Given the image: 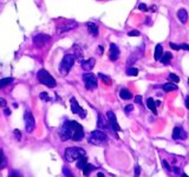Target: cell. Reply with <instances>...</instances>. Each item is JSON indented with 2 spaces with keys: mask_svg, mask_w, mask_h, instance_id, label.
I'll use <instances>...</instances> for the list:
<instances>
[{
  "mask_svg": "<svg viewBox=\"0 0 189 177\" xmlns=\"http://www.w3.org/2000/svg\"><path fill=\"white\" fill-rule=\"evenodd\" d=\"M98 77L103 80L107 85H110V84H111V79H110V77H108V76H105V74H103V73H98Z\"/></svg>",
  "mask_w": 189,
  "mask_h": 177,
  "instance_id": "cell-28",
  "label": "cell"
},
{
  "mask_svg": "<svg viewBox=\"0 0 189 177\" xmlns=\"http://www.w3.org/2000/svg\"><path fill=\"white\" fill-rule=\"evenodd\" d=\"M134 110V106L133 105H126L125 106V114H129V112H131Z\"/></svg>",
  "mask_w": 189,
  "mask_h": 177,
  "instance_id": "cell-37",
  "label": "cell"
},
{
  "mask_svg": "<svg viewBox=\"0 0 189 177\" xmlns=\"http://www.w3.org/2000/svg\"><path fill=\"white\" fill-rule=\"evenodd\" d=\"M95 169H96V168H95L93 165H91V164H89V163H88V164H86L84 168L82 169V170H83V172H84V176H89L91 171H92V170H95Z\"/></svg>",
  "mask_w": 189,
  "mask_h": 177,
  "instance_id": "cell-25",
  "label": "cell"
},
{
  "mask_svg": "<svg viewBox=\"0 0 189 177\" xmlns=\"http://www.w3.org/2000/svg\"><path fill=\"white\" fill-rule=\"evenodd\" d=\"M25 128H26V131L28 133H31L35 130V126H36V121H35V117L32 115V112L30 110L25 111Z\"/></svg>",
  "mask_w": 189,
  "mask_h": 177,
  "instance_id": "cell-8",
  "label": "cell"
},
{
  "mask_svg": "<svg viewBox=\"0 0 189 177\" xmlns=\"http://www.w3.org/2000/svg\"><path fill=\"white\" fill-rule=\"evenodd\" d=\"M119 96H121L122 99H124V100H129V99L133 98L131 92H130L129 90H126V88H122V90L119 91Z\"/></svg>",
  "mask_w": 189,
  "mask_h": 177,
  "instance_id": "cell-19",
  "label": "cell"
},
{
  "mask_svg": "<svg viewBox=\"0 0 189 177\" xmlns=\"http://www.w3.org/2000/svg\"><path fill=\"white\" fill-rule=\"evenodd\" d=\"M126 74L128 76H137L138 74V70L137 69H135V67H128L126 69Z\"/></svg>",
  "mask_w": 189,
  "mask_h": 177,
  "instance_id": "cell-27",
  "label": "cell"
},
{
  "mask_svg": "<svg viewBox=\"0 0 189 177\" xmlns=\"http://www.w3.org/2000/svg\"><path fill=\"white\" fill-rule=\"evenodd\" d=\"M13 81V78L12 77H9V78H2V79H0V88H5V86H7L9 84H11Z\"/></svg>",
  "mask_w": 189,
  "mask_h": 177,
  "instance_id": "cell-26",
  "label": "cell"
},
{
  "mask_svg": "<svg viewBox=\"0 0 189 177\" xmlns=\"http://www.w3.org/2000/svg\"><path fill=\"white\" fill-rule=\"evenodd\" d=\"M51 40V37L49 34H44V33H39L33 37V45L38 47V49H42L44 45H46Z\"/></svg>",
  "mask_w": 189,
  "mask_h": 177,
  "instance_id": "cell-9",
  "label": "cell"
},
{
  "mask_svg": "<svg viewBox=\"0 0 189 177\" xmlns=\"http://www.w3.org/2000/svg\"><path fill=\"white\" fill-rule=\"evenodd\" d=\"M75 60H76L75 54L66 53L63 57V60L60 62V65H59V73L63 74V76H66L72 69V66L75 64Z\"/></svg>",
  "mask_w": 189,
  "mask_h": 177,
  "instance_id": "cell-2",
  "label": "cell"
},
{
  "mask_svg": "<svg viewBox=\"0 0 189 177\" xmlns=\"http://www.w3.org/2000/svg\"><path fill=\"white\" fill-rule=\"evenodd\" d=\"M64 125L66 126L67 131L70 133V138L72 141L79 142L84 138V130H83V126L78 122L76 121H67L65 122Z\"/></svg>",
  "mask_w": 189,
  "mask_h": 177,
  "instance_id": "cell-1",
  "label": "cell"
},
{
  "mask_svg": "<svg viewBox=\"0 0 189 177\" xmlns=\"http://www.w3.org/2000/svg\"><path fill=\"white\" fill-rule=\"evenodd\" d=\"M173 170H174V171H175V174H176V175H180V169L179 168H173Z\"/></svg>",
  "mask_w": 189,
  "mask_h": 177,
  "instance_id": "cell-44",
  "label": "cell"
},
{
  "mask_svg": "<svg viewBox=\"0 0 189 177\" xmlns=\"http://www.w3.org/2000/svg\"><path fill=\"white\" fill-rule=\"evenodd\" d=\"M162 88L165 92H170V91H176L177 90V85L176 84H171V83H167L162 86Z\"/></svg>",
  "mask_w": 189,
  "mask_h": 177,
  "instance_id": "cell-23",
  "label": "cell"
},
{
  "mask_svg": "<svg viewBox=\"0 0 189 177\" xmlns=\"http://www.w3.org/2000/svg\"><path fill=\"white\" fill-rule=\"evenodd\" d=\"M64 156H65V159L67 162H75V161H77L82 156H85V150L82 149V148H77V146L67 148L65 150Z\"/></svg>",
  "mask_w": 189,
  "mask_h": 177,
  "instance_id": "cell-5",
  "label": "cell"
},
{
  "mask_svg": "<svg viewBox=\"0 0 189 177\" xmlns=\"http://www.w3.org/2000/svg\"><path fill=\"white\" fill-rule=\"evenodd\" d=\"M83 81L85 84V88L88 90H95L97 88V78L93 73L88 72V73H84L83 74Z\"/></svg>",
  "mask_w": 189,
  "mask_h": 177,
  "instance_id": "cell-7",
  "label": "cell"
},
{
  "mask_svg": "<svg viewBox=\"0 0 189 177\" xmlns=\"http://www.w3.org/2000/svg\"><path fill=\"white\" fill-rule=\"evenodd\" d=\"M95 64H96V60H95L93 58H90V59H88V60H82L81 62L82 67L85 71H91L93 69Z\"/></svg>",
  "mask_w": 189,
  "mask_h": 177,
  "instance_id": "cell-14",
  "label": "cell"
},
{
  "mask_svg": "<svg viewBox=\"0 0 189 177\" xmlns=\"http://www.w3.org/2000/svg\"><path fill=\"white\" fill-rule=\"evenodd\" d=\"M0 107H6V100L0 98Z\"/></svg>",
  "mask_w": 189,
  "mask_h": 177,
  "instance_id": "cell-39",
  "label": "cell"
},
{
  "mask_svg": "<svg viewBox=\"0 0 189 177\" xmlns=\"http://www.w3.org/2000/svg\"><path fill=\"white\" fill-rule=\"evenodd\" d=\"M169 80H170V81H174V83H179V81H180V77H177L175 73H170V74H169Z\"/></svg>",
  "mask_w": 189,
  "mask_h": 177,
  "instance_id": "cell-29",
  "label": "cell"
},
{
  "mask_svg": "<svg viewBox=\"0 0 189 177\" xmlns=\"http://www.w3.org/2000/svg\"><path fill=\"white\" fill-rule=\"evenodd\" d=\"M171 58H173V54H171L170 52H164L162 54V57H161V59H160V60H161L164 65H168V64L170 63Z\"/></svg>",
  "mask_w": 189,
  "mask_h": 177,
  "instance_id": "cell-21",
  "label": "cell"
},
{
  "mask_svg": "<svg viewBox=\"0 0 189 177\" xmlns=\"http://www.w3.org/2000/svg\"><path fill=\"white\" fill-rule=\"evenodd\" d=\"M108 125H110V124H108L107 122H105V119L103 118V116L102 115H98V121H97V126H98L99 129H110Z\"/></svg>",
  "mask_w": 189,
  "mask_h": 177,
  "instance_id": "cell-20",
  "label": "cell"
},
{
  "mask_svg": "<svg viewBox=\"0 0 189 177\" xmlns=\"http://www.w3.org/2000/svg\"><path fill=\"white\" fill-rule=\"evenodd\" d=\"M188 83H189V79H188Z\"/></svg>",
  "mask_w": 189,
  "mask_h": 177,
  "instance_id": "cell-48",
  "label": "cell"
},
{
  "mask_svg": "<svg viewBox=\"0 0 189 177\" xmlns=\"http://www.w3.org/2000/svg\"><path fill=\"white\" fill-rule=\"evenodd\" d=\"M140 34H141V33H140V31H137V30H133V31H130V32L128 33L129 37H138Z\"/></svg>",
  "mask_w": 189,
  "mask_h": 177,
  "instance_id": "cell-31",
  "label": "cell"
},
{
  "mask_svg": "<svg viewBox=\"0 0 189 177\" xmlns=\"http://www.w3.org/2000/svg\"><path fill=\"white\" fill-rule=\"evenodd\" d=\"M5 157H4V155H2V152L0 151V168H2L4 165H5Z\"/></svg>",
  "mask_w": 189,
  "mask_h": 177,
  "instance_id": "cell-33",
  "label": "cell"
},
{
  "mask_svg": "<svg viewBox=\"0 0 189 177\" xmlns=\"http://www.w3.org/2000/svg\"><path fill=\"white\" fill-rule=\"evenodd\" d=\"M147 106H148L149 110H151V112H153L154 115H157L156 103H155V100H154L153 98H148V99H147Z\"/></svg>",
  "mask_w": 189,
  "mask_h": 177,
  "instance_id": "cell-18",
  "label": "cell"
},
{
  "mask_svg": "<svg viewBox=\"0 0 189 177\" xmlns=\"http://www.w3.org/2000/svg\"><path fill=\"white\" fill-rule=\"evenodd\" d=\"M181 50H184V51H189V45L188 44H181Z\"/></svg>",
  "mask_w": 189,
  "mask_h": 177,
  "instance_id": "cell-38",
  "label": "cell"
},
{
  "mask_svg": "<svg viewBox=\"0 0 189 177\" xmlns=\"http://www.w3.org/2000/svg\"><path fill=\"white\" fill-rule=\"evenodd\" d=\"M77 26H78V23L77 21H75V20H65L63 23L58 24V26H57V34H62V33L70 32L72 30H75Z\"/></svg>",
  "mask_w": 189,
  "mask_h": 177,
  "instance_id": "cell-6",
  "label": "cell"
},
{
  "mask_svg": "<svg viewBox=\"0 0 189 177\" xmlns=\"http://www.w3.org/2000/svg\"><path fill=\"white\" fill-rule=\"evenodd\" d=\"M119 57V49L116 44L111 43L110 44V50H109V58L111 62H116Z\"/></svg>",
  "mask_w": 189,
  "mask_h": 177,
  "instance_id": "cell-12",
  "label": "cell"
},
{
  "mask_svg": "<svg viewBox=\"0 0 189 177\" xmlns=\"http://www.w3.org/2000/svg\"><path fill=\"white\" fill-rule=\"evenodd\" d=\"M186 106H187V109L189 110V96H187V98H186Z\"/></svg>",
  "mask_w": 189,
  "mask_h": 177,
  "instance_id": "cell-45",
  "label": "cell"
},
{
  "mask_svg": "<svg viewBox=\"0 0 189 177\" xmlns=\"http://www.w3.org/2000/svg\"><path fill=\"white\" fill-rule=\"evenodd\" d=\"M177 18H179V20H180L182 24H186L187 20H188V13H187V11L184 9H179L177 11Z\"/></svg>",
  "mask_w": 189,
  "mask_h": 177,
  "instance_id": "cell-16",
  "label": "cell"
},
{
  "mask_svg": "<svg viewBox=\"0 0 189 177\" xmlns=\"http://www.w3.org/2000/svg\"><path fill=\"white\" fill-rule=\"evenodd\" d=\"M13 133H14V136H16V138H17L18 141H20V139H21V135H20V131H19V130H14V131H13Z\"/></svg>",
  "mask_w": 189,
  "mask_h": 177,
  "instance_id": "cell-35",
  "label": "cell"
},
{
  "mask_svg": "<svg viewBox=\"0 0 189 177\" xmlns=\"http://www.w3.org/2000/svg\"><path fill=\"white\" fill-rule=\"evenodd\" d=\"M88 31H89V33L91 35H93V37H97L99 33V30H98V26L95 24V23H88Z\"/></svg>",
  "mask_w": 189,
  "mask_h": 177,
  "instance_id": "cell-15",
  "label": "cell"
},
{
  "mask_svg": "<svg viewBox=\"0 0 189 177\" xmlns=\"http://www.w3.org/2000/svg\"><path fill=\"white\" fill-rule=\"evenodd\" d=\"M37 78L39 80V83L40 84H43V85H46V86H49V88H54L56 85H57V81L54 79L53 77L47 72L46 70H40L38 71V73H37Z\"/></svg>",
  "mask_w": 189,
  "mask_h": 177,
  "instance_id": "cell-4",
  "label": "cell"
},
{
  "mask_svg": "<svg viewBox=\"0 0 189 177\" xmlns=\"http://www.w3.org/2000/svg\"><path fill=\"white\" fill-rule=\"evenodd\" d=\"M98 53L99 54H102V53H103V46H98Z\"/></svg>",
  "mask_w": 189,
  "mask_h": 177,
  "instance_id": "cell-46",
  "label": "cell"
},
{
  "mask_svg": "<svg viewBox=\"0 0 189 177\" xmlns=\"http://www.w3.org/2000/svg\"><path fill=\"white\" fill-rule=\"evenodd\" d=\"M170 47L173 49V50H175V51H179V50H181L180 45L175 44V43H170Z\"/></svg>",
  "mask_w": 189,
  "mask_h": 177,
  "instance_id": "cell-34",
  "label": "cell"
},
{
  "mask_svg": "<svg viewBox=\"0 0 189 177\" xmlns=\"http://www.w3.org/2000/svg\"><path fill=\"white\" fill-rule=\"evenodd\" d=\"M39 97H40V99H42V100H46V102H47V100H50L49 95H47L46 92H42V93L39 95Z\"/></svg>",
  "mask_w": 189,
  "mask_h": 177,
  "instance_id": "cell-32",
  "label": "cell"
},
{
  "mask_svg": "<svg viewBox=\"0 0 189 177\" xmlns=\"http://www.w3.org/2000/svg\"><path fill=\"white\" fill-rule=\"evenodd\" d=\"M162 164H163V168L165 169V170L170 171V167L168 165V162H167V161H162Z\"/></svg>",
  "mask_w": 189,
  "mask_h": 177,
  "instance_id": "cell-36",
  "label": "cell"
},
{
  "mask_svg": "<svg viewBox=\"0 0 189 177\" xmlns=\"http://www.w3.org/2000/svg\"><path fill=\"white\" fill-rule=\"evenodd\" d=\"M73 49H75V57L76 58H78L79 59V62L83 60V51L81 50V47L79 46H77V45H75L73 46Z\"/></svg>",
  "mask_w": 189,
  "mask_h": 177,
  "instance_id": "cell-24",
  "label": "cell"
},
{
  "mask_svg": "<svg viewBox=\"0 0 189 177\" xmlns=\"http://www.w3.org/2000/svg\"><path fill=\"white\" fill-rule=\"evenodd\" d=\"M88 141L93 145H105L108 142V137L102 130H95V131L90 132Z\"/></svg>",
  "mask_w": 189,
  "mask_h": 177,
  "instance_id": "cell-3",
  "label": "cell"
},
{
  "mask_svg": "<svg viewBox=\"0 0 189 177\" xmlns=\"http://www.w3.org/2000/svg\"><path fill=\"white\" fill-rule=\"evenodd\" d=\"M163 54V47L161 44H157L156 45V47H155V54H154V58H155V60H160L161 59V57H162Z\"/></svg>",
  "mask_w": 189,
  "mask_h": 177,
  "instance_id": "cell-17",
  "label": "cell"
},
{
  "mask_svg": "<svg viewBox=\"0 0 189 177\" xmlns=\"http://www.w3.org/2000/svg\"><path fill=\"white\" fill-rule=\"evenodd\" d=\"M4 114H5V115H6V116L11 115V111H9V109H7V107H6V109L4 110Z\"/></svg>",
  "mask_w": 189,
  "mask_h": 177,
  "instance_id": "cell-43",
  "label": "cell"
},
{
  "mask_svg": "<svg viewBox=\"0 0 189 177\" xmlns=\"http://www.w3.org/2000/svg\"><path fill=\"white\" fill-rule=\"evenodd\" d=\"M63 175L64 176H73L72 172L70 171V169L67 168V167H64L63 168Z\"/></svg>",
  "mask_w": 189,
  "mask_h": 177,
  "instance_id": "cell-30",
  "label": "cell"
},
{
  "mask_svg": "<svg viewBox=\"0 0 189 177\" xmlns=\"http://www.w3.org/2000/svg\"><path fill=\"white\" fill-rule=\"evenodd\" d=\"M70 103H71V111L72 114H78L79 115V117L81 118H85L86 117V111L85 110H83L82 109V106H79V104H78V102H77V99L75 97H72L71 99H70Z\"/></svg>",
  "mask_w": 189,
  "mask_h": 177,
  "instance_id": "cell-10",
  "label": "cell"
},
{
  "mask_svg": "<svg viewBox=\"0 0 189 177\" xmlns=\"http://www.w3.org/2000/svg\"><path fill=\"white\" fill-rule=\"evenodd\" d=\"M107 116H108L109 124H110L111 129H112L114 131H121V128H119V125H118V123H117V118H116L115 114H114L112 111L109 110L108 112H107Z\"/></svg>",
  "mask_w": 189,
  "mask_h": 177,
  "instance_id": "cell-11",
  "label": "cell"
},
{
  "mask_svg": "<svg viewBox=\"0 0 189 177\" xmlns=\"http://www.w3.org/2000/svg\"><path fill=\"white\" fill-rule=\"evenodd\" d=\"M135 102L137 103V104H142V97H141V96H136Z\"/></svg>",
  "mask_w": 189,
  "mask_h": 177,
  "instance_id": "cell-40",
  "label": "cell"
},
{
  "mask_svg": "<svg viewBox=\"0 0 189 177\" xmlns=\"http://www.w3.org/2000/svg\"><path fill=\"white\" fill-rule=\"evenodd\" d=\"M88 164V159H86V157L85 156H82V157H79V158L77 159V168L78 169H83L85 165Z\"/></svg>",
  "mask_w": 189,
  "mask_h": 177,
  "instance_id": "cell-22",
  "label": "cell"
},
{
  "mask_svg": "<svg viewBox=\"0 0 189 177\" xmlns=\"http://www.w3.org/2000/svg\"><path fill=\"white\" fill-rule=\"evenodd\" d=\"M97 176H98V177H103L104 175H103V174H100V172H98V174H97Z\"/></svg>",
  "mask_w": 189,
  "mask_h": 177,
  "instance_id": "cell-47",
  "label": "cell"
},
{
  "mask_svg": "<svg viewBox=\"0 0 189 177\" xmlns=\"http://www.w3.org/2000/svg\"><path fill=\"white\" fill-rule=\"evenodd\" d=\"M173 138L174 139H186L187 138V133L183 130L182 126H175L173 130Z\"/></svg>",
  "mask_w": 189,
  "mask_h": 177,
  "instance_id": "cell-13",
  "label": "cell"
},
{
  "mask_svg": "<svg viewBox=\"0 0 189 177\" xmlns=\"http://www.w3.org/2000/svg\"><path fill=\"white\" fill-rule=\"evenodd\" d=\"M140 174H141V169H140L138 165H136L135 167V175L136 176H140Z\"/></svg>",
  "mask_w": 189,
  "mask_h": 177,
  "instance_id": "cell-41",
  "label": "cell"
},
{
  "mask_svg": "<svg viewBox=\"0 0 189 177\" xmlns=\"http://www.w3.org/2000/svg\"><path fill=\"white\" fill-rule=\"evenodd\" d=\"M138 9H141V11H147V6H145L144 4H140V5H138Z\"/></svg>",
  "mask_w": 189,
  "mask_h": 177,
  "instance_id": "cell-42",
  "label": "cell"
}]
</instances>
